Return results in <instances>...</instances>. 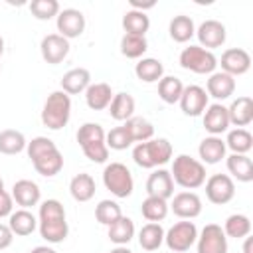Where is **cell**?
Segmentation results:
<instances>
[{"label":"cell","instance_id":"1","mask_svg":"<svg viewBox=\"0 0 253 253\" xmlns=\"http://www.w3.org/2000/svg\"><path fill=\"white\" fill-rule=\"evenodd\" d=\"M38 227L40 235L47 243H61L65 241L69 227L65 219V210L59 200H45L40 206V215H38Z\"/></svg>","mask_w":253,"mask_h":253},{"label":"cell","instance_id":"2","mask_svg":"<svg viewBox=\"0 0 253 253\" xmlns=\"http://www.w3.org/2000/svg\"><path fill=\"white\" fill-rule=\"evenodd\" d=\"M170 176H172L174 184H178L180 188L196 190V188L204 186V182H206V166L198 158L180 154L172 162Z\"/></svg>","mask_w":253,"mask_h":253},{"label":"cell","instance_id":"3","mask_svg":"<svg viewBox=\"0 0 253 253\" xmlns=\"http://www.w3.org/2000/svg\"><path fill=\"white\" fill-rule=\"evenodd\" d=\"M77 142L83 150V154L91 162H105L109 158V148L105 142V130L99 123H85L77 130Z\"/></svg>","mask_w":253,"mask_h":253},{"label":"cell","instance_id":"4","mask_svg":"<svg viewBox=\"0 0 253 253\" xmlns=\"http://www.w3.org/2000/svg\"><path fill=\"white\" fill-rule=\"evenodd\" d=\"M172 158V144L166 138H150L132 148V160L140 168H156Z\"/></svg>","mask_w":253,"mask_h":253},{"label":"cell","instance_id":"5","mask_svg":"<svg viewBox=\"0 0 253 253\" xmlns=\"http://www.w3.org/2000/svg\"><path fill=\"white\" fill-rule=\"evenodd\" d=\"M71 117V99L63 91H53L47 95L42 109V123L49 130H59L69 123Z\"/></svg>","mask_w":253,"mask_h":253},{"label":"cell","instance_id":"6","mask_svg":"<svg viewBox=\"0 0 253 253\" xmlns=\"http://www.w3.org/2000/svg\"><path fill=\"white\" fill-rule=\"evenodd\" d=\"M103 184L115 198H128L134 190L132 174L123 162H111L103 170Z\"/></svg>","mask_w":253,"mask_h":253},{"label":"cell","instance_id":"7","mask_svg":"<svg viewBox=\"0 0 253 253\" xmlns=\"http://www.w3.org/2000/svg\"><path fill=\"white\" fill-rule=\"evenodd\" d=\"M180 65L198 75H211L217 67V57L210 49H204L200 45H188L180 53Z\"/></svg>","mask_w":253,"mask_h":253},{"label":"cell","instance_id":"8","mask_svg":"<svg viewBox=\"0 0 253 253\" xmlns=\"http://www.w3.org/2000/svg\"><path fill=\"white\" fill-rule=\"evenodd\" d=\"M198 239V227L194 221L184 219L174 223L168 231H164V243L168 245L170 251L174 253H184L188 251Z\"/></svg>","mask_w":253,"mask_h":253},{"label":"cell","instance_id":"9","mask_svg":"<svg viewBox=\"0 0 253 253\" xmlns=\"http://www.w3.org/2000/svg\"><path fill=\"white\" fill-rule=\"evenodd\" d=\"M204 184H206L208 200L215 206H223V204L231 202L235 196V184H233L231 176H227V174H211Z\"/></svg>","mask_w":253,"mask_h":253},{"label":"cell","instance_id":"10","mask_svg":"<svg viewBox=\"0 0 253 253\" xmlns=\"http://www.w3.org/2000/svg\"><path fill=\"white\" fill-rule=\"evenodd\" d=\"M198 253H227V237L217 223H208L198 233Z\"/></svg>","mask_w":253,"mask_h":253},{"label":"cell","instance_id":"11","mask_svg":"<svg viewBox=\"0 0 253 253\" xmlns=\"http://www.w3.org/2000/svg\"><path fill=\"white\" fill-rule=\"evenodd\" d=\"M57 32L59 36H63L65 40H73L79 38L85 32V16L81 10L77 8H65L59 10L57 14Z\"/></svg>","mask_w":253,"mask_h":253},{"label":"cell","instance_id":"12","mask_svg":"<svg viewBox=\"0 0 253 253\" xmlns=\"http://www.w3.org/2000/svg\"><path fill=\"white\" fill-rule=\"evenodd\" d=\"M178 103H180V109L184 115L200 117V115H204V111L208 107V93L200 85H188V87H184Z\"/></svg>","mask_w":253,"mask_h":253},{"label":"cell","instance_id":"13","mask_svg":"<svg viewBox=\"0 0 253 253\" xmlns=\"http://www.w3.org/2000/svg\"><path fill=\"white\" fill-rule=\"evenodd\" d=\"M40 51H42V57L45 63L57 65L69 53V40H65L59 34H47L40 43Z\"/></svg>","mask_w":253,"mask_h":253},{"label":"cell","instance_id":"14","mask_svg":"<svg viewBox=\"0 0 253 253\" xmlns=\"http://www.w3.org/2000/svg\"><path fill=\"white\" fill-rule=\"evenodd\" d=\"M219 65H221V71L231 75V77H237V75H243L249 71L251 67V55L249 51L241 49V47H229L221 53V59H219Z\"/></svg>","mask_w":253,"mask_h":253},{"label":"cell","instance_id":"15","mask_svg":"<svg viewBox=\"0 0 253 253\" xmlns=\"http://www.w3.org/2000/svg\"><path fill=\"white\" fill-rule=\"evenodd\" d=\"M196 36L200 40V47L211 51L213 47H221L225 43L227 32H225V26L221 22H217V20H206L196 30Z\"/></svg>","mask_w":253,"mask_h":253},{"label":"cell","instance_id":"16","mask_svg":"<svg viewBox=\"0 0 253 253\" xmlns=\"http://www.w3.org/2000/svg\"><path fill=\"white\" fill-rule=\"evenodd\" d=\"M168 208L180 219H194L202 213V200L196 192H180L172 198V204Z\"/></svg>","mask_w":253,"mask_h":253},{"label":"cell","instance_id":"17","mask_svg":"<svg viewBox=\"0 0 253 253\" xmlns=\"http://www.w3.org/2000/svg\"><path fill=\"white\" fill-rule=\"evenodd\" d=\"M204 128H206L211 136H219L221 132H225V130L229 128L227 107H223L221 103L208 105L206 111H204Z\"/></svg>","mask_w":253,"mask_h":253},{"label":"cell","instance_id":"18","mask_svg":"<svg viewBox=\"0 0 253 253\" xmlns=\"http://www.w3.org/2000/svg\"><path fill=\"white\" fill-rule=\"evenodd\" d=\"M235 91V79L223 71H213L206 83V93L208 97H213L217 101H225L233 95Z\"/></svg>","mask_w":253,"mask_h":253},{"label":"cell","instance_id":"19","mask_svg":"<svg viewBox=\"0 0 253 253\" xmlns=\"http://www.w3.org/2000/svg\"><path fill=\"white\" fill-rule=\"evenodd\" d=\"M146 192H148V196L162 198V200L172 198L174 196V180H172L170 172L164 168L154 170L146 180Z\"/></svg>","mask_w":253,"mask_h":253},{"label":"cell","instance_id":"20","mask_svg":"<svg viewBox=\"0 0 253 253\" xmlns=\"http://www.w3.org/2000/svg\"><path fill=\"white\" fill-rule=\"evenodd\" d=\"M40 198H42V190L32 180H18L12 186V200L18 206H22L24 210H28L32 206H38L40 204Z\"/></svg>","mask_w":253,"mask_h":253},{"label":"cell","instance_id":"21","mask_svg":"<svg viewBox=\"0 0 253 253\" xmlns=\"http://www.w3.org/2000/svg\"><path fill=\"white\" fill-rule=\"evenodd\" d=\"M61 91L67 95H79L85 93V89L91 85V73L85 67H73L61 77Z\"/></svg>","mask_w":253,"mask_h":253},{"label":"cell","instance_id":"22","mask_svg":"<svg viewBox=\"0 0 253 253\" xmlns=\"http://www.w3.org/2000/svg\"><path fill=\"white\" fill-rule=\"evenodd\" d=\"M227 115H229V125H235L237 128H243V126L251 125V121H253V99L247 97V95L237 97L227 107Z\"/></svg>","mask_w":253,"mask_h":253},{"label":"cell","instance_id":"23","mask_svg":"<svg viewBox=\"0 0 253 253\" xmlns=\"http://www.w3.org/2000/svg\"><path fill=\"white\" fill-rule=\"evenodd\" d=\"M225 140H221V136H206L200 146H198V154H200V162L202 164H217L225 158Z\"/></svg>","mask_w":253,"mask_h":253},{"label":"cell","instance_id":"24","mask_svg":"<svg viewBox=\"0 0 253 253\" xmlns=\"http://www.w3.org/2000/svg\"><path fill=\"white\" fill-rule=\"evenodd\" d=\"M113 101V89L109 83H91L85 89V103L91 111H103Z\"/></svg>","mask_w":253,"mask_h":253},{"label":"cell","instance_id":"25","mask_svg":"<svg viewBox=\"0 0 253 253\" xmlns=\"http://www.w3.org/2000/svg\"><path fill=\"white\" fill-rule=\"evenodd\" d=\"M32 164H34V168H36L38 174H42L45 178H51V176H55V174L61 172V168H63V156H61L59 148H53V150H47V152L40 154L38 158H34Z\"/></svg>","mask_w":253,"mask_h":253},{"label":"cell","instance_id":"26","mask_svg":"<svg viewBox=\"0 0 253 253\" xmlns=\"http://www.w3.org/2000/svg\"><path fill=\"white\" fill-rule=\"evenodd\" d=\"M8 227L12 229L14 235H20V237H26V235H32L38 227V219L36 215L30 211V210H16L10 213V221H8Z\"/></svg>","mask_w":253,"mask_h":253},{"label":"cell","instance_id":"27","mask_svg":"<svg viewBox=\"0 0 253 253\" xmlns=\"http://www.w3.org/2000/svg\"><path fill=\"white\" fill-rule=\"evenodd\" d=\"M227 170L233 178H237V182H251L253 180V160L247 154H229L227 160Z\"/></svg>","mask_w":253,"mask_h":253},{"label":"cell","instance_id":"28","mask_svg":"<svg viewBox=\"0 0 253 253\" xmlns=\"http://www.w3.org/2000/svg\"><path fill=\"white\" fill-rule=\"evenodd\" d=\"M95 190H97L95 180L87 172H81V174L73 176L71 182H69V192H71L75 202H89L95 196Z\"/></svg>","mask_w":253,"mask_h":253},{"label":"cell","instance_id":"29","mask_svg":"<svg viewBox=\"0 0 253 253\" xmlns=\"http://www.w3.org/2000/svg\"><path fill=\"white\" fill-rule=\"evenodd\" d=\"M168 32H170V38L178 43H186L194 38L196 34V26H194V20L190 16H184V14H178L170 20V26H168Z\"/></svg>","mask_w":253,"mask_h":253},{"label":"cell","instance_id":"30","mask_svg":"<svg viewBox=\"0 0 253 253\" xmlns=\"http://www.w3.org/2000/svg\"><path fill=\"white\" fill-rule=\"evenodd\" d=\"M134 73L140 81L144 83H156L164 77V65L160 59L154 57H142L136 65H134Z\"/></svg>","mask_w":253,"mask_h":253},{"label":"cell","instance_id":"31","mask_svg":"<svg viewBox=\"0 0 253 253\" xmlns=\"http://www.w3.org/2000/svg\"><path fill=\"white\" fill-rule=\"evenodd\" d=\"M164 243V227L160 223L148 221L146 225L140 227L138 231V245L144 251H156Z\"/></svg>","mask_w":253,"mask_h":253},{"label":"cell","instance_id":"32","mask_svg":"<svg viewBox=\"0 0 253 253\" xmlns=\"http://www.w3.org/2000/svg\"><path fill=\"white\" fill-rule=\"evenodd\" d=\"M109 115L115 121H128L134 117V99L128 93H117L113 95V101L109 105Z\"/></svg>","mask_w":253,"mask_h":253},{"label":"cell","instance_id":"33","mask_svg":"<svg viewBox=\"0 0 253 253\" xmlns=\"http://www.w3.org/2000/svg\"><path fill=\"white\" fill-rule=\"evenodd\" d=\"M123 126L126 128V132L132 138V142H146V140H150L154 136V126L144 117H130L128 121H125Z\"/></svg>","mask_w":253,"mask_h":253},{"label":"cell","instance_id":"34","mask_svg":"<svg viewBox=\"0 0 253 253\" xmlns=\"http://www.w3.org/2000/svg\"><path fill=\"white\" fill-rule=\"evenodd\" d=\"M150 28V20L146 16V12H138V10H126L123 16V30L125 34H132V36H144Z\"/></svg>","mask_w":253,"mask_h":253},{"label":"cell","instance_id":"35","mask_svg":"<svg viewBox=\"0 0 253 253\" xmlns=\"http://www.w3.org/2000/svg\"><path fill=\"white\" fill-rule=\"evenodd\" d=\"M168 202L162 200V198H154V196H146V200L142 202L140 206V213L146 221H152V223H158L162 221L166 215H168Z\"/></svg>","mask_w":253,"mask_h":253},{"label":"cell","instance_id":"36","mask_svg":"<svg viewBox=\"0 0 253 253\" xmlns=\"http://www.w3.org/2000/svg\"><path fill=\"white\" fill-rule=\"evenodd\" d=\"M134 237V223L130 217L121 215L115 223L109 225V239L115 245H126Z\"/></svg>","mask_w":253,"mask_h":253},{"label":"cell","instance_id":"37","mask_svg":"<svg viewBox=\"0 0 253 253\" xmlns=\"http://www.w3.org/2000/svg\"><path fill=\"white\" fill-rule=\"evenodd\" d=\"M225 148L231 150V154H247L253 148V136L247 128H233L227 132Z\"/></svg>","mask_w":253,"mask_h":253},{"label":"cell","instance_id":"38","mask_svg":"<svg viewBox=\"0 0 253 253\" xmlns=\"http://www.w3.org/2000/svg\"><path fill=\"white\" fill-rule=\"evenodd\" d=\"M26 136L16 130V128H6L0 132V152L2 154H20L22 150H26Z\"/></svg>","mask_w":253,"mask_h":253},{"label":"cell","instance_id":"39","mask_svg":"<svg viewBox=\"0 0 253 253\" xmlns=\"http://www.w3.org/2000/svg\"><path fill=\"white\" fill-rule=\"evenodd\" d=\"M182 91H184V85H182V81H180L178 77H174V75H166V77H162V79L158 81V97H160L164 103H168V105L178 103Z\"/></svg>","mask_w":253,"mask_h":253},{"label":"cell","instance_id":"40","mask_svg":"<svg viewBox=\"0 0 253 253\" xmlns=\"http://www.w3.org/2000/svg\"><path fill=\"white\" fill-rule=\"evenodd\" d=\"M225 237H233V239H243L251 233V219L243 213H233L225 219V225L221 227Z\"/></svg>","mask_w":253,"mask_h":253},{"label":"cell","instance_id":"41","mask_svg":"<svg viewBox=\"0 0 253 253\" xmlns=\"http://www.w3.org/2000/svg\"><path fill=\"white\" fill-rule=\"evenodd\" d=\"M148 49V42L144 36H132V34H125L121 38V53L128 59H138L146 53Z\"/></svg>","mask_w":253,"mask_h":253},{"label":"cell","instance_id":"42","mask_svg":"<svg viewBox=\"0 0 253 253\" xmlns=\"http://www.w3.org/2000/svg\"><path fill=\"white\" fill-rule=\"evenodd\" d=\"M121 215H123L121 206H119L115 200H101L99 206L95 208V219H97L99 223L107 225V227H109L111 223H115Z\"/></svg>","mask_w":253,"mask_h":253},{"label":"cell","instance_id":"43","mask_svg":"<svg viewBox=\"0 0 253 253\" xmlns=\"http://www.w3.org/2000/svg\"><path fill=\"white\" fill-rule=\"evenodd\" d=\"M30 12L38 20H51L59 14V2L57 0H34L30 4Z\"/></svg>","mask_w":253,"mask_h":253},{"label":"cell","instance_id":"44","mask_svg":"<svg viewBox=\"0 0 253 253\" xmlns=\"http://www.w3.org/2000/svg\"><path fill=\"white\" fill-rule=\"evenodd\" d=\"M105 142H107V148L111 150H125L132 144V138L128 136L125 126H115L105 134Z\"/></svg>","mask_w":253,"mask_h":253},{"label":"cell","instance_id":"45","mask_svg":"<svg viewBox=\"0 0 253 253\" xmlns=\"http://www.w3.org/2000/svg\"><path fill=\"white\" fill-rule=\"evenodd\" d=\"M53 148H57V146H55V142H53L51 138H47V136H36V138H32V140L26 144V150H28L30 160H34V158H38L40 154H43V152H47V150H53Z\"/></svg>","mask_w":253,"mask_h":253},{"label":"cell","instance_id":"46","mask_svg":"<svg viewBox=\"0 0 253 253\" xmlns=\"http://www.w3.org/2000/svg\"><path fill=\"white\" fill-rule=\"evenodd\" d=\"M14 210V200H12V194H8L6 190L0 192V219L2 217H10Z\"/></svg>","mask_w":253,"mask_h":253},{"label":"cell","instance_id":"47","mask_svg":"<svg viewBox=\"0 0 253 253\" xmlns=\"http://www.w3.org/2000/svg\"><path fill=\"white\" fill-rule=\"evenodd\" d=\"M12 241H14L12 229H10L6 223H0V251H2V249H8V247L12 245Z\"/></svg>","mask_w":253,"mask_h":253},{"label":"cell","instance_id":"48","mask_svg":"<svg viewBox=\"0 0 253 253\" xmlns=\"http://www.w3.org/2000/svg\"><path fill=\"white\" fill-rule=\"evenodd\" d=\"M148 8H154V2H146V4H140L136 0H130V10H138V12H144Z\"/></svg>","mask_w":253,"mask_h":253},{"label":"cell","instance_id":"49","mask_svg":"<svg viewBox=\"0 0 253 253\" xmlns=\"http://www.w3.org/2000/svg\"><path fill=\"white\" fill-rule=\"evenodd\" d=\"M30 253H57V251L51 249V247H47V245H38V247H34Z\"/></svg>","mask_w":253,"mask_h":253},{"label":"cell","instance_id":"50","mask_svg":"<svg viewBox=\"0 0 253 253\" xmlns=\"http://www.w3.org/2000/svg\"><path fill=\"white\" fill-rule=\"evenodd\" d=\"M245 239V243H243V253H253V239L247 235V237H243Z\"/></svg>","mask_w":253,"mask_h":253},{"label":"cell","instance_id":"51","mask_svg":"<svg viewBox=\"0 0 253 253\" xmlns=\"http://www.w3.org/2000/svg\"><path fill=\"white\" fill-rule=\"evenodd\" d=\"M111 253H132V251L126 245H117L115 249H111Z\"/></svg>","mask_w":253,"mask_h":253},{"label":"cell","instance_id":"52","mask_svg":"<svg viewBox=\"0 0 253 253\" xmlns=\"http://www.w3.org/2000/svg\"><path fill=\"white\" fill-rule=\"evenodd\" d=\"M2 53H4V38L0 36V55H2Z\"/></svg>","mask_w":253,"mask_h":253},{"label":"cell","instance_id":"53","mask_svg":"<svg viewBox=\"0 0 253 253\" xmlns=\"http://www.w3.org/2000/svg\"><path fill=\"white\" fill-rule=\"evenodd\" d=\"M2 190H4V180L0 178V192H2Z\"/></svg>","mask_w":253,"mask_h":253}]
</instances>
